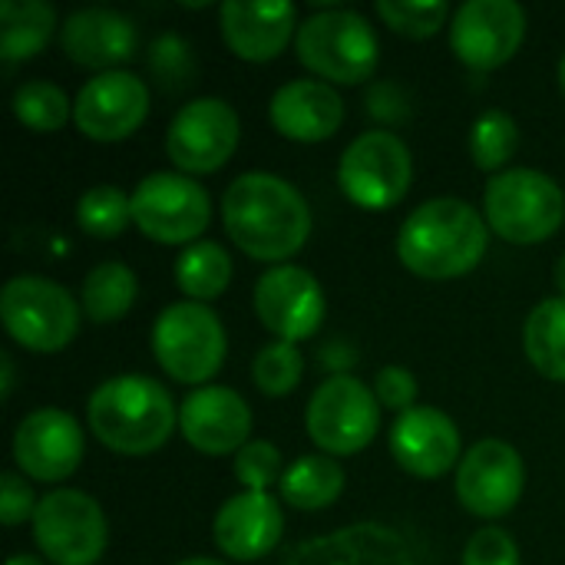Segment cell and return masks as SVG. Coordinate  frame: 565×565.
<instances>
[{
	"instance_id": "f546056e",
	"label": "cell",
	"mask_w": 565,
	"mask_h": 565,
	"mask_svg": "<svg viewBox=\"0 0 565 565\" xmlns=\"http://www.w3.org/2000/svg\"><path fill=\"white\" fill-rule=\"evenodd\" d=\"M13 116L30 132H60L73 119V103L66 93L46 79L20 83L13 93Z\"/></svg>"
},
{
	"instance_id": "836d02e7",
	"label": "cell",
	"mask_w": 565,
	"mask_h": 565,
	"mask_svg": "<svg viewBox=\"0 0 565 565\" xmlns=\"http://www.w3.org/2000/svg\"><path fill=\"white\" fill-rule=\"evenodd\" d=\"M281 477L285 460L271 440H252L235 454V480L245 487V493H268V487L281 483Z\"/></svg>"
},
{
	"instance_id": "d6a6232c",
	"label": "cell",
	"mask_w": 565,
	"mask_h": 565,
	"mask_svg": "<svg viewBox=\"0 0 565 565\" xmlns=\"http://www.w3.org/2000/svg\"><path fill=\"white\" fill-rule=\"evenodd\" d=\"M377 13L394 33L411 40H430L447 23L450 7L444 0H381Z\"/></svg>"
},
{
	"instance_id": "b9f144b4",
	"label": "cell",
	"mask_w": 565,
	"mask_h": 565,
	"mask_svg": "<svg viewBox=\"0 0 565 565\" xmlns=\"http://www.w3.org/2000/svg\"><path fill=\"white\" fill-rule=\"evenodd\" d=\"M175 565H225V563H218V559H209V556H192V559H182V563H175Z\"/></svg>"
},
{
	"instance_id": "44dd1931",
	"label": "cell",
	"mask_w": 565,
	"mask_h": 565,
	"mask_svg": "<svg viewBox=\"0 0 565 565\" xmlns=\"http://www.w3.org/2000/svg\"><path fill=\"white\" fill-rule=\"evenodd\" d=\"M285 533L281 503L268 493H238L225 500L215 513L212 536L215 546L235 563L265 559Z\"/></svg>"
},
{
	"instance_id": "4316f807",
	"label": "cell",
	"mask_w": 565,
	"mask_h": 565,
	"mask_svg": "<svg viewBox=\"0 0 565 565\" xmlns=\"http://www.w3.org/2000/svg\"><path fill=\"white\" fill-rule=\"evenodd\" d=\"M175 285L189 301H215L232 285V255L218 242H195L175 258Z\"/></svg>"
},
{
	"instance_id": "7402d4cb",
	"label": "cell",
	"mask_w": 565,
	"mask_h": 565,
	"mask_svg": "<svg viewBox=\"0 0 565 565\" xmlns=\"http://www.w3.org/2000/svg\"><path fill=\"white\" fill-rule=\"evenodd\" d=\"M60 43L70 63L109 73L122 66L126 60H132L139 46V33H136V23L122 17L119 10L86 7L66 17V23L60 26Z\"/></svg>"
},
{
	"instance_id": "d6986e66",
	"label": "cell",
	"mask_w": 565,
	"mask_h": 565,
	"mask_svg": "<svg viewBox=\"0 0 565 565\" xmlns=\"http://www.w3.org/2000/svg\"><path fill=\"white\" fill-rule=\"evenodd\" d=\"M460 430L450 414L437 407H414L391 427V454L397 467L420 480H440L460 467Z\"/></svg>"
},
{
	"instance_id": "6da1fadb",
	"label": "cell",
	"mask_w": 565,
	"mask_h": 565,
	"mask_svg": "<svg viewBox=\"0 0 565 565\" xmlns=\"http://www.w3.org/2000/svg\"><path fill=\"white\" fill-rule=\"evenodd\" d=\"M222 222L228 238L255 262H288L311 235V209L305 195L281 175L245 172L222 195Z\"/></svg>"
},
{
	"instance_id": "1f68e13d",
	"label": "cell",
	"mask_w": 565,
	"mask_h": 565,
	"mask_svg": "<svg viewBox=\"0 0 565 565\" xmlns=\"http://www.w3.org/2000/svg\"><path fill=\"white\" fill-rule=\"evenodd\" d=\"M305 377V358L298 344L288 341H271L255 354L252 364V381L265 397H285L291 394Z\"/></svg>"
},
{
	"instance_id": "f1b7e54d",
	"label": "cell",
	"mask_w": 565,
	"mask_h": 565,
	"mask_svg": "<svg viewBox=\"0 0 565 565\" xmlns=\"http://www.w3.org/2000/svg\"><path fill=\"white\" fill-rule=\"evenodd\" d=\"M520 149V126L510 113L503 109H487L483 116L473 119L470 126V156L473 166L483 172H503V166L516 156Z\"/></svg>"
},
{
	"instance_id": "603a6c76",
	"label": "cell",
	"mask_w": 565,
	"mask_h": 565,
	"mask_svg": "<svg viewBox=\"0 0 565 565\" xmlns=\"http://www.w3.org/2000/svg\"><path fill=\"white\" fill-rule=\"evenodd\" d=\"M268 116L291 142H324L344 126V99L324 79H291L275 89Z\"/></svg>"
},
{
	"instance_id": "e0dca14e",
	"label": "cell",
	"mask_w": 565,
	"mask_h": 565,
	"mask_svg": "<svg viewBox=\"0 0 565 565\" xmlns=\"http://www.w3.org/2000/svg\"><path fill=\"white\" fill-rule=\"evenodd\" d=\"M86 437L73 414L56 407H40L17 424L13 460L23 477L36 483H60L73 477L83 463Z\"/></svg>"
},
{
	"instance_id": "8d00e7d4",
	"label": "cell",
	"mask_w": 565,
	"mask_h": 565,
	"mask_svg": "<svg viewBox=\"0 0 565 565\" xmlns=\"http://www.w3.org/2000/svg\"><path fill=\"white\" fill-rule=\"evenodd\" d=\"M36 507H40V500L33 497L30 483L20 473L7 470L0 477V520H3V526H20L26 516L33 520Z\"/></svg>"
},
{
	"instance_id": "d4e9b609",
	"label": "cell",
	"mask_w": 565,
	"mask_h": 565,
	"mask_svg": "<svg viewBox=\"0 0 565 565\" xmlns=\"http://www.w3.org/2000/svg\"><path fill=\"white\" fill-rule=\"evenodd\" d=\"M278 490H281V503H288L291 510L315 513L338 503V497L344 493V470L328 454H308L298 457L291 467H285Z\"/></svg>"
},
{
	"instance_id": "83f0119b",
	"label": "cell",
	"mask_w": 565,
	"mask_h": 565,
	"mask_svg": "<svg viewBox=\"0 0 565 565\" xmlns=\"http://www.w3.org/2000/svg\"><path fill=\"white\" fill-rule=\"evenodd\" d=\"M136 271L122 262H103L96 265L79 291V305L83 315L96 324H113L119 318H126V311L136 305Z\"/></svg>"
},
{
	"instance_id": "60d3db41",
	"label": "cell",
	"mask_w": 565,
	"mask_h": 565,
	"mask_svg": "<svg viewBox=\"0 0 565 565\" xmlns=\"http://www.w3.org/2000/svg\"><path fill=\"white\" fill-rule=\"evenodd\" d=\"M7 565H46L43 559H36V556H26V553H17V556H10Z\"/></svg>"
},
{
	"instance_id": "ffe728a7",
	"label": "cell",
	"mask_w": 565,
	"mask_h": 565,
	"mask_svg": "<svg viewBox=\"0 0 565 565\" xmlns=\"http://www.w3.org/2000/svg\"><path fill=\"white\" fill-rule=\"evenodd\" d=\"M225 46L248 63H268L298 36V10L288 0H228L222 3Z\"/></svg>"
},
{
	"instance_id": "8992f818",
	"label": "cell",
	"mask_w": 565,
	"mask_h": 565,
	"mask_svg": "<svg viewBox=\"0 0 565 565\" xmlns=\"http://www.w3.org/2000/svg\"><path fill=\"white\" fill-rule=\"evenodd\" d=\"M225 328L209 305L175 301L152 324V358L185 387H209L225 364Z\"/></svg>"
},
{
	"instance_id": "277c9868",
	"label": "cell",
	"mask_w": 565,
	"mask_h": 565,
	"mask_svg": "<svg viewBox=\"0 0 565 565\" xmlns=\"http://www.w3.org/2000/svg\"><path fill=\"white\" fill-rule=\"evenodd\" d=\"M298 60L321 79L358 86L374 76L381 60V43L374 26L344 7L315 10L295 36Z\"/></svg>"
},
{
	"instance_id": "7bdbcfd3",
	"label": "cell",
	"mask_w": 565,
	"mask_h": 565,
	"mask_svg": "<svg viewBox=\"0 0 565 565\" xmlns=\"http://www.w3.org/2000/svg\"><path fill=\"white\" fill-rule=\"evenodd\" d=\"M559 89H563V96H565V53H563V60H559Z\"/></svg>"
},
{
	"instance_id": "52a82bcc",
	"label": "cell",
	"mask_w": 565,
	"mask_h": 565,
	"mask_svg": "<svg viewBox=\"0 0 565 565\" xmlns=\"http://www.w3.org/2000/svg\"><path fill=\"white\" fill-rule=\"evenodd\" d=\"M79 301L50 278L17 275L0 291L7 334L33 354H60L79 331Z\"/></svg>"
},
{
	"instance_id": "9c48e42d",
	"label": "cell",
	"mask_w": 565,
	"mask_h": 565,
	"mask_svg": "<svg viewBox=\"0 0 565 565\" xmlns=\"http://www.w3.org/2000/svg\"><path fill=\"white\" fill-rule=\"evenodd\" d=\"M414 179V159L397 132L371 129L361 132L338 162L341 192L367 212H384L404 202Z\"/></svg>"
},
{
	"instance_id": "4dcf8cb0",
	"label": "cell",
	"mask_w": 565,
	"mask_h": 565,
	"mask_svg": "<svg viewBox=\"0 0 565 565\" xmlns=\"http://www.w3.org/2000/svg\"><path fill=\"white\" fill-rule=\"evenodd\" d=\"M132 222V195L119 185H93L76 202V225L89 238H116Z\"/></svg>"
},
{
	"instance_id": "484cf974",
	"label": "cell",
	"mask_w": 565,
	"mask_h": 565,
	"mask_svg": "<svg viewBox=\"0 0 565 565\" xmlns=\"http://www.w3.org/2000/svg\"><path fill=\"white\" fill-rule=\"evenodd\" d=\"M523 351L543 377L565 384V298H546L530 311Z\"/></svg>"
},
{
	"instance_id": "2e32d148",
	"label": "cell",
	"mask_w": 565,
	"mask_h": 565,
	"mask_svg": "<svg viewBox=\"0 0 565 565\" xmlns=\"http://www.w3.org/2000/svg\"><path fill=\"white\" fill-rule=\"evenodd\" d=\"M149 116V89L126 70L96 73L73 99V122L93 142H122Z\"/></svg>"
},
{
	"instance_id": "3957f363",
	"label": "cell",
	"mask_w": 565,
	"mask_h": 565,
	"mask_svg": "<svg viewBox=\"0 0 565 565\" xmlns=\"http://www.w3.org/2000/svg\"><path fill=\"white\" fill-rule=\"evenodd\" d=\"M96 440L119 457H149L175 430L179 414L172 394L142 374H119L103 381L86 407Z\"/></svg>"
},
{
	"instance_id": "ba28073f",
	"label": "cell",
	"mask_w": 565,
	"mask_h": 565,
	"mask_svg": "<svg viewBox=\"0 0 565 565\" xmlns=\"http://www.w3.org/2000/svg\"><path fill=\"white\" fill-rule=\"evenodd\" d=\"M305 427L311 444L328 457H354L377 437L381 404L364 381L351 374H331L311 394Z\"/></svg>"
},
{
	"instance_id": "e575fe53",
	"label": "cell",
	"mask_w": 565,
	"mask_h": 565,
	"mask_svg": "<svg viewBox=\"0 0 565 565\" xmlns=\"http://www.w3.org/2000/svg\"><path fill=\"white\" fill-rule=\"evenodd\" d=\"M463 565H523L516 540L500 526H483L467 540Z\"/></svg>"
},
{
	"instance_id": "d590c367",
	"label": "cell",
	"mask_w": 565,
	"mask_h": 565,
	"mask_svg": "<svg viewBox=\"0 0 565 565\" xmlns=\"http://www.w3.org/2000/svg\"><path fill=\"white\" fill-rule=\"evenodd\" d=\"M417 377L401 367V364H387L374 374V397L381 407L394 411V414H407L417 407Z\"/></svg>"
},
{
	"instance_id": "5b68a950",
	"label": "cell",
	"mask_w": 565,
	"mask_h": 565,
	"mask_svg": "<svg viewBox=\"0 0 565 565\" xmlns=\"http://www.w3.org/2000/svg\"><path fill=\"white\" fill-rule=\"evenodd\" d=\"M487 225L510 245H540L565 222L563 185L540 169H503L483 192Z\"/></svg>"
},
{
	"instance_id": "ab89813d",
	"label": "cell",
	"mask_w": 565,
	"mask_h": 565,
	"mask_svg": "<svg viewBox=\"0 0 565 565\" xmlns=\"http://www.w3.org/2000/svg\"><path fill=\"white\" fill-rule=\"evenodd\" d=\"M553 278H556V288H559V298H565V255L556 262V271H553Z\"/></svg>"
},
{
	"instance_id": "7c38bea8",
	"label": "cell",
	"mask_w": 565,
	"mask_h": 565,
	"mask_svg": "<svg viewBox=\"0 0 565 565\" xmlns=\"http://www.w3.org/2000/svg\"><path fill=\"white\" fill-rule=\"evenodd\" d=\"M242 119L235 106L218 96H202L185 103L166 132V152L182 175H212L238 149Z\"/></svg>"
},
{
	"instance_id": "7a4b0ae2",
	"label": "cell",
	"mask_w": 565,
	"mask_h": 565,
	"mask_svg": "<svg viewBox=\"0 0 565 565\" xmlns=\"http://www.w3.org/2000/svg\"><path fill=\"white\" fill-rule=\"evenodd\" d=\"M490 245V228L483 215L463 199H430L417 205L401 232L397 255L404 268L427 281H450L470 275Z\"/></svg>"
},
{
	"instance_id": "8fae6325",
	"label": "cell",
	"mask_w": 565,
	"mask_h": 565,
	"mask_svg": "<svg viewBox=\"0 0 565 565\" xmlns=\"http://www.w3.org/2000/svg\"><path fill=\"white\" fill-rule=\"evenodd\" d=\"M33 540L53 565H96L109 543V523L89 493L53 490L33 513Z\"/></svg>"
},
{
	"instance_id": "74e56055",
	"label": "cell",
	"mask_w": 565,
	"mask_h": 565,
	"mask_svg": "<svg viewBox=\"0 0 565 565\" xmlns=\"http://www.w3.org/2000/svg\"><path fill=\"white\" fill-rule=\"evenodd\" d=\"M172 66H179V70L189 73V46H182L175 36L156 40L152 43V70L159 76H172Z\"/></svg>"
},
{
	"instance_id": "30bf717a",
	"label": "cell",
	"mask_w": 565,
	"mask_h": 565,
	"mask_svg": "<svg viewBox=\"0 0 565 565\" xmlns=\"http://www.w3.org/2000/svg\"><path fill=\"white\" fill-rule=\"evenodd\" d=\"M212 222L209 192L182 172H152L132 192V225L159 245H195Z\"/></svg>"
},
{
	"instance_id": "f35d334b",
	"label": "cell",
	"mask_w": 565,
	"mask_h": 565,
	"mask_svg": "<svg viewBox=\"0 0 565 565\" xmlns=\"http://www.w3.org/2000/svg\"><path fill=\"white\" fill-rule=\"evenodd\" d=\"M0 374H3V387H0V394H3V401L10 397V391H13V361H10V354H3L0 358Z\"/></svg>"
},
{
	"instance_id": "cb8c5ba5",
	"label": "cell",
	"mask_w": 565,
	"mask_h": 565,
	"mask_svg": "<svg viewBox=\"0 0 565 565\" xmlns=\"http://www.w3.org/2000/svg\"><path fill=\"white\" fill-rule=\"evenodd\" d=\"M56 30V10L46 0H0V56L7 63L33 60Z\"/></svg>"
},
{
	"instance_id": "ac0fdd59",
	"label": "cell",
	"mask_w": 565,
	"mask_h": 565,
	"mask_svg": "<svg viewBox=\"0 0 565 565\" xmlns=\"http://www.w3.org/2000/svg\"><path fill=\"white\" fill-rule=\"evenodd\" d=\"M179 430L185 444L205 457H228L252 444V407L232 387L209 384L179 407Z\"/></svg>"
},
{
	"instance_id": "5bb4252c",
	"label": "cell",
	"mask_w": 565,
	"mask_h": 565,
	"mask_svg": "<svg viewBox=\"0 0 565 565\" xmlns=\"http://www.w3.org/2000/svg\"><path fill=\"white\" fill-rule=\"evenodd\" d=\"M255 315L275 341H308L324 321V288L301 265H271L255 281Z\"/></svg>"
},
{
	"instance_id": "4fadbf2b",
	"label": "cell",
	"mask_w": 565,
	"mask_h": 565,
	"mask_svg": "<svg viewBox=\"0 0 565 565\" xmlns=\"http://www.w3.org/2000/svg\"><path fill=\"white\" fill-rule=\"evenodd\" d=\"M526 36V10L516 0H467L450 20V46L473 73L500 70Z\"/></svg>"
},
{
	"instance_id": "9a60e30c",
	"label": "cell",
	"mask_w": 565,
	"mask_h": 565,
	"mask_svg": "<svg viewBox=\"0 0 565 565\" xmlns=\"http://www.w3.org/2000/svg\"><path fill=\"white\" fill-rule=\"evenodd\" d=\"M526 487V467L513 444L480 440L457 467V497L467 513L480 520H500L513 513Z\"/></svg>"
}]
</instances>
